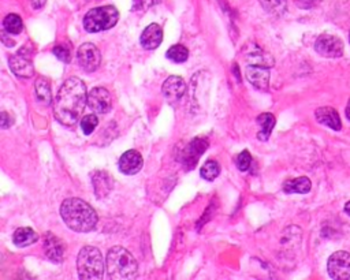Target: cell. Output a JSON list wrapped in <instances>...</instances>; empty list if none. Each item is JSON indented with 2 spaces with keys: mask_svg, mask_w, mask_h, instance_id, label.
Wrapping results in <instances>:
<instances>
[{
  "mask_svg": "<svg viewBox=\"0 0 350 280\" xmlns=\"http://www.w3.org/2000/svg\"><path fill=\"white\" fill-rule=\"evenodd\" d=\"M77 59H78V63L82 67V70H85L86 73H93L99 68L100 62H101V55H100V51L96 48L95 44L85 43L78 48Z\"/></svg>",
  "mask_w": 350,
  "mask_h": 280,
  "instance_id": "cell-8",
  "label": "cell"
},
{
  "mask_svg": "<svg viewBox=\"0 0 350 280\" xmlns=\"http://www.w3.org/2000/svg\"><path fill=\"white\" fill-rule=\"evenodd\" d=\"M167 59H170L171 62L175 63H184L188 60L189 57V51L188 48L184 45H172V47L167 51L166 53Z\"/></svg>",
  "mask_w": 350,
  "mask_h": 280,
  "instance_id": "cell-25",
  "label": "cell"
},
{
  "mask_svg": "<svg viewBox=\"0 0 350 280\" xmlns=\"http://www.w3.org/2000/svg\"><path fill=\"white\" fill-rule=\"evenodd\" d=\"M345 114H346V118H347L350 120V100H349V103H347V105H346Z\"/></svg>",
  "mask_w": 350,
  "mask_h": 280,
  "instance_id": "cell-33",
  "label": "cell"
},
{
  "mask_svg": "<svg viewBox=\"0 0 350 280\" xmlns=\"http://www.w3.org/2000/svg\"><path fill=\"white\" fill-rule=\"evenodd\" d=\"M157 3H160V0H133L132 10L133 11H145L156 6Z\"/></svg>",
  "mask_w": 350,
  "mask_h": 280,
  "instance_id": "cell-29",
  "label": "cell"
},
{
  "mask_svg": "<svg viewBox=\"0 0 350 280\" xmlns=\"http://www.w3.org/2000/svg\"><path fill=\"white\" fill-rule=\"evenodd\" d=\"M53 53L56 55L57 59L62 60V62H66V63L70 62V51H69V48L57 45V47L53 48Z\"/></svg>",
  "mask_w": 350,
  "mask_h": 280,
  "instance_id": "cell-30",
  "label": "cell"
},
{
  "mask_svg": "<svg viewBox=\"0 0 350 280\" xmlns=\"http://www.w3.org/2000/svg\"><path fill=\"white\" fill-rule=\"evenodd\" d=\"M13 241L18 247H26L38 241V234L29 227H21L14 233Z\"/></svg>",
  "mask_w": 350,
  "mask_h": 280,
  "instance_id": "cell-20",
  "label": "cell"
},
{
  "mask_svg": "<svg viewBox=\"0 0 350 280\" xmlns=\"http://www.w3.org/2000/svg\"><path fill=\"white\" fill-rule=\"evenodd\" d=\"M104 260L97 247H82L77 257V271L82 280H97L104 275Z\"/></svg>",
  "mask_w": 350,
  "mask_h": 280,
  "instance_id": "cell-4",
  "label": "cell"
},
{
  "mask_svg": "<svg viewBox=\"0 0 350 280\" xmlns=\"http://www.w3.org/2000/svg\"><path fill=\"white\" fill-rule=\"evenodd\" d=\"M257 124L260 127V131L257 134V138L260 141H267L271 135V131L274 130L275 127V118L272 114H261L259 118H257Z\"/></svg>",
  "mask_w": 350,
  "mask_h": 280,
  "instance_id": "cell-21",
  "label": "cell"
},
{
  "mask_svg": "<svg viewBox=\"0 0 350 280\" xmlns=\"http://www.w3.org/2000/svg\"><path fill=\"white\" fill-rule=\"evenodd\" d=\"M251 163H252V156H251V153L248 152V151L241 152L236 159V164L240 171H246V170L251 167Z\"/></svg>",
  "mask_w": 350,
  "mask_h": 280,
  "instance_id": "cell-28",
  "label": "cell"
},
{
  "mask_svg": "<svg viewBox=\"0 0 350 280\" xmlns=\"http://www.w3.org/2000/svg\"><path fill=\"white\" fill-rule=\"evenodd\" d=\"M36 95L43 104L49 105L52 103V93H51L49 82L45 78H38L36 81Z\"/></svg>",
  "mask_w": 350,
  "mask_h": 280,
  "instance_id": "cell-22",
  "label": "cell"
},
{
  "mask_svg": "<svg viewBox=\"0 0 350 280\" xmlns=\"http://www.w3.org/2000/svg\"><path fill=\"white\" fill-rule=\"evenodd\" d=\"M161 92L168 103L171 104L178 103L186 92V84H185L184 78L178 76L168 77L161 86Z\"/></svg>",
  "mask_w": 350,
  "mask_h": 280,
  "instance_id": "cell-10",
  "label": "cell"
},
{
  "mask_svg": "<svg viewBox=\"0 0 350 280\" xmlns=\"http://www.w3.org/2000/svg\"><path fill=\"white\" fill-rule=\"evenodd\" d=\"M259 2L265 11H268L270 14L275 15V17H280L287 7L286 0H259Z\"/></svg>",
  "mask_w": 350,
  "mask_h": 280,
  "instance_id": "cell-24",
  "label": "cell"
},
{
  "mask_svg": "<svg viewBox=\"0 0 350 280\" xmlns=\"http://www.w3.org/2000/svg\"><path fill=\"white\" fill-rule=\"evenodd\" d=\"M161 40H163L161 28L157 24H151L142 32L140 43H141L142 48H145L148 51H152V49H156L160 45Z\"/></svg>",
  "mask_w": 350,
  "mask_h": 280,
  "instance_id": "cell-16",
  "label": "cell"
},
{
  "mask_svg": "<svg viewBox=\"0 0 350 280\" xmlns=\"http://www.w3.org/2000/svg\"><path fill=\"white\" fill-rule=\"evenodd\" d=\"M86 104V86L80 78L71 77L63 82L53 101V115L63 126H74L81 118Z\"/></svg>",
  "mask_w": 350,
  "mask_h": 280,
  "instance_id": "cell-1",
  "label": "cell"
},
{
  "mask_svg": "<svg viewBox=\"0 0 350 280\" xmlns=\"http://www.w3.org/2000/svg\"><path fill=\"white\" fill-rule=\"evenodd\" d=\"M88 105L96 114H107L112 108V97L105 88H93L88 93Z\"/></svg>",
  "mask_w": 350,
  "mask_h": 280,
  "instance_id": "cell-9",
  "label": "cell"
},
{
  "mask_svg": "<svg viewBox=\"0 0 350 280\" xmlns=\"http://www.w3.org/2000/svg\"><path fill=\"white\" fill-rule=\"evenodd\" d=\"M13 123H14V119L7 112H2V128H9L10 126H13Z\"/></svg>",
  "mask_w": 350,
  "mask_h": 280,
  "instance_id": "cell-31",
  "label": "cell"
},
{
  "mask_svg": "<svg viewBox=\"0 0 350 280\" xmlns=\"http://www.w3.org/2000/svg\"><path fill=\"white\" fill-rule=\"evenodd\" d=\"M200 174H201V178H204V179L213 181V179H216L219 176V174H220V166H219L215 160H208V162L203 166Z\"/></svg>",
  "mask_w": 350,
  "mask_h": 280,
  "instance_id": "cell-26",
  "label": "cell"
},
{
  "mask_svg": "<svg viewBox=\"0 0 350 280\" xmlns=\"http://www.w3.org/2000/svg\"><path fill=\"white\" fill-rule=\"evenodd\" d=\"M349 40H350V36H349Z\"/></svg>",
  "mask_w": 350,
  "mask_h": 280,
  "instance_id": "cell-35",
  "label": "cell"
},
{
  "mask_svg": "<svg viewBox=\"0 0 350 280\" xmlns=\"http://www.w3.org/2000/svg\"><path fill=\"white\" fill-rule=\"evenodd\" d=\"M105 268L109 279H134L137 276L138 264L130 253L121 246L109 249L105 260Z\"/></svg>",
  "mask_w": 350,
  "mask_h": 280,
  "instance_id": "cell-3",
  "label": "cell"
},
{
  "mask_svg": "<svg viewBox=\"0 0 350 280\" xmlns=\"http://www.w3.org/2000/svg\"><path fill=\"white\" fill-rule=\"evenodd\" d=\"M327 271L331 279H350V253L339 250L335 252L327 262Z\"/></svg>",
  "mask_w": 350,
  "mask_h": 280,
  "instance_id": "cell-6",
  "label": "cell"
},
{
  "mask_svg": "<svg viewBox=\"0 0 350 280\" xmlns=\"http://www.w3.org/2000/svg\"><path fill=\"white\" fill-rule=\"evenodd\" d=\"M345 212L350 216V201H347L345 204Z\"/></svg>",
  "mask_w": 350,
  "mask_h": 280,
  "instance_id": "cell-34",
  "label": "cell"
},
{
  "mask_svg": "<svg viewBox=\"0 0 350 280\" xmlns=\"http://www.w3.org/2000/svg\"><path fill=\"white\" fill-rule=\"evenodd\" d=\"M97 124H99V118L93 114L85 115V116L82 118V120H81V128H82V131H84L86 135L93 133L95 128L97 127Z\"/></svg>",
  "mask_w": 350,
  "mask_h": 280,
  "instance_id": "cell-27",
  "label": "cell"
},
{
  "mask_svg": "<svg viewBox=\"0 0 350 280\" xmlns=\"http://www.w3.org/2000/svg\"><path fill=\"white\" fill-rule=\"evenodd\" d=\"M142 166H144V160L137 151H128L119 159V170L125 175L137 174V172L141 171Z\"/></svg>",
  "mask_w": 350,
  "mask_h": 280,
  "instance_id": "cell-13",
  "label": "cell"
},
{
  "mask_svg": "<svg viewBox=\"0 0 350 280\" xmlns=\"http://www.w3.org/2000/svg\"><path fill=\"white\" fill-rule=\"evenodd\" d=\"M119 13L114 6H103L89 10L84 17V28L88 33H99L114 28L118 22Z\"/></svg>",
  "mask_w": 350,
  "mask_h": 280,
  "instance_id": "cell-5",
  "label": "cell"
},
{
  "mask_svg": "<svg viewBox=\"0 0 350 280\" xmlns=\"http://www.w3.org/2000/svg\"><path fill=\"white\" fill-rule=\"evenodd\" d=\"M315 49L319 55L324 57H341L343 53V43L341 38L332 34H322L315 43Z\"/></svg>",
  "mask_w": 350,
  "mask_h": 280,
  "instance_id": "cell-7",
  "label": "cell"
},
{
  "mask_svg": "<svg viewBox=\"0 0 350 280\" xmlns=\"http://www.w3.org/2000/svg\"><path fill=\"white\" fill-rule=\"evenodd\" d=\"M312 187V183L308 179L307 176H300L296 179H289L283 183V191L287 194H307Z\"/></svg>",
  "mask_w": 350,
  "mask_h": 280,
  "instance_id": "cell-19",
  "label": "cell"
},
{
  "mask_svg": "<svg viewBox=\"0 0 350 280\" xmlns=\"http://www.w3.org/2000/svg\"><path fill=\"white\" fill-rule=\"evenodd\" d=\"M246 80L259 91H267L270 85V70L264 64H252L246 67Z\"/></svg>",
  "mask_w": 350,
  "mask_h": 280,
  "instance_id": "cell-11",
  "label": "cell"
},
{
  "mask_svg": "<svg viewBox=\"0 0 350 280\" xmlns=\"http://www.w3.org/2000/svg\"><path fill=\"white\" fill-rule=\"evenodd\" d=\"M44 250H45V254H47L48 258L52 262H62V260H63V254H65L63 243L56 237H53L51 233L47 234Z\"/></svg>",
  "mask_w": 350,
  "mask_h": 280,
  "instance_id": "cell-18",
  "label": "cell"
},
{
  "mask_svg": "<svg viewBox=\"0 0 350 280\" xmlns=\"http://www.w3.org/2000/svg\"><path fill=\"white\" fill-rule=\"evenodd\" d=\"M208 148V141L204 138H196L192 143L186 147L184 155H182V160L186 167H189V170H192L196 163L199 162L200 156L205 152V149Z\"/></svg>",
  "mask_w": 350,
  "mask_h": 280,
  "instance_id": "cell-12",
  "label": "cell"
},
{
  "mask_svg": "<svg viewBox=\"0 0 350 280\" xmlns=\"http://www.w3.org/2000/svg\"><path fill=\"white\" fill-rule=\"evenodd\" d=\"M9 66L11 72L19 78H32L34 74V67L28 57H25L22 52L10 56Z\"/></svg>",
  "mask_w": 350,
  "mask_h": 280,
  "instance_id": "cell-14",
  "label": "cell"
},
{
  "mask_svg": "<svg viewBox=\"0 0 350 280\" xmlns=\"http://www.w3.org/2000/svg\"><path fill=\"white\" fill-rule=\"evenodd\" d=\"M315 116L319 123L324 124L327 127L332 128L335 131H339L342 128V122L339 118V114L336 112V109L331 107H320L315 111Z\"/></svg>",
  "mask_w": 350,
  "mask_h": 280,
  "instance_id": "cell-15",
  "label": "cell"
},
{
  "mask_svg": "<svg viewBox=\"0 0 350 280\" xmlns=\"http://www.w3.org/2000/svg\"><path fill=\"white\" fill-rule=\"evenodd\" d=\"M3 28L9 34H19L24 30V22L17 14H9L3 19Z\"/></svg>",
  "mask_w": 350,
  "mask_h": 280,
  "instance_id": "cell-23",
  "label": "cell"
},
{
  "mask_svg": "<svg viewBox=\"0 0 350 280\" xmlns=\"http://www.w3.org/2000/svg\"><path fill=\"white\" fill-rule=\"evenodd\" d=\"M93 187H95V194L97 198H104L108 195V193L112 189V178L104 171H97L93 174L92 178Z\"/></svg>",
  "mask_w": 350,
  "mask_h": 280,
  "instance_id": "cell-17",
  "label": "cell"
},
{
  "mask_svg": "<svg viewBox=\"0 0 350 280\" xmlns=\"http://www.w3.org/2000/svg\"><path fill=\"white\" fill-rule=\"evenodd\" d=\"M61 216L69 228L77 233H89L97 224L95 209L81 198H67L61 206Z\"/></svg>",
  "mask_w": 350,
  "mask_h": 280,
  "instance_id": "cell-2",
  "label": "cell"
},
{
  "mask_svg": "<svg viewBox=\"0 0 350 280\" xmlns=\"http://www.w3.org/2000/svg\"><path fill=\"white\" fill-rule=\"evenodd\" d=\"M45 2L47 0H32V6H33L34 9H41L45 5Z\"/></svg>",
  "mask_w": 350,
  "mask_h": 280,
  "instance_id": "cell-32",
  "label": "cell"
}]
</instances>
